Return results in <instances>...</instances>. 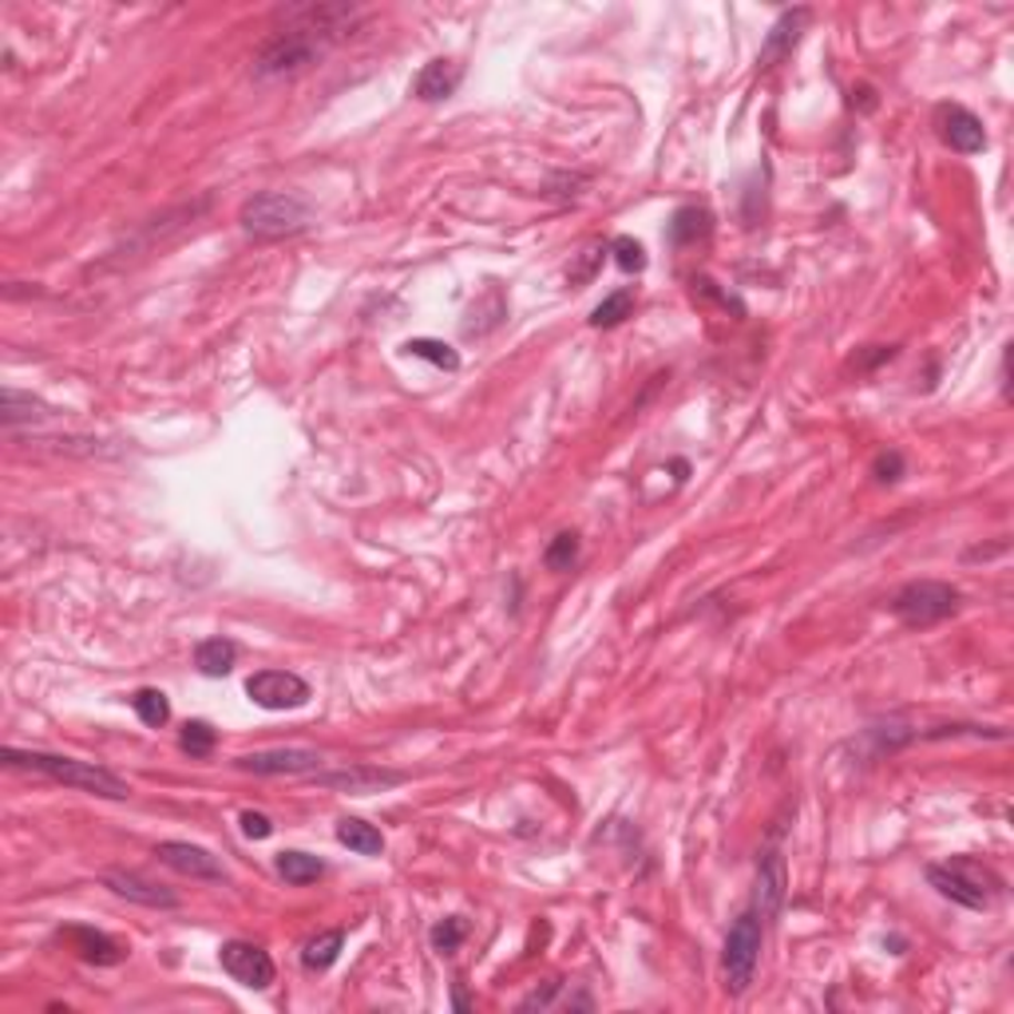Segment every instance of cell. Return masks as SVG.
<instances>
[{
	"label": "cell",
	"mask_w": 1014,
	"mask_h": 1014,
	"mask_svg": "<svg viewBox=\"0 0 1014 1014\" xmlns=\"http://www.w3.org/2000/svg\"><path fill=\"white\" fill-rule=\"evenodd\" d=\"M104 888H112L115 896H124L132 903H143V908H179V896L171 888H163L139 872H104Z\"/></svg>",
	"instance_id": "13"
},
{
	"label": "cell",
	"mask_w": 1014,
	"mask_h": 1014,
	"mask_svg": "<svg viewBox=\"0 0 1014 1014\" xmlns=\"http://www.w3.org/2000/svg\"><path fill=\"white\" fill-rule=\"evenodd\" d=\"M630 313H635V290H615V294L603 297V302L590 310V325H595V330H615V325H623Z\"/></svg>",
	"instance_id": "24"
},
{
	"label": "cell",
	"mask_w": 1014,
	"mask_h": 1014,
	"mask_svg": "<svg viewBox=\"0 0 1014 1014\" xmlns=\"http://www.w3.org/2000/svg\"><path fill=\"white\" fill-rule=\"evenodd\" d=\"M935 127H939V139L948 143L951 151H959V155H979V151H986L983 119H979L975 112H968L963 104H939Z\"/></svg>",
	"instance_id": "10"
},
{
	"label": "cell",
	"mask_w": 1014,
	"mask_h": 1014,
	"mask_svg": "<svg viewBox=\"0 0 1014 1014\" xmlns=\"http://www.w3.org/2000/svg\"><path fill=\"white\" fill-rule=\"evenodd\" d=\"M52 417V408L44 400L29 397V393H17V389H4V425L17 428V425H40V420Z\"/></svg>",
	"instance_id": "23"
},
{
	"label": "cell",
	"mask_w": 1014,
	"mask_h": 1014,
	"mask_svg": "<svg viewBox=\"0 0 1014 1014\" xmlns=\"http://www.w3.org/2000/svg\"><path fill=\"white\" fill-rule=\"evenodd\" d=\"M468 935V923L460 920V916H448V920H440L437 928H432V951H440V955H452V951H460V943H464Z\"/></svg>",
	"instance_id": "30"
},
{
	"label": "cell",
	"mask_w": 1014,
	"mask_h": 1014,
	"mask_svg": "<svg viewBox=\"0 0 1014 1014\" xmlns=\"http://www.w3.org/2000/svg\"><path fill=\"white\" fill-rule=\"evenodd\" d=\"M765 928L757 911L745 908L733 920L730 935H725V948H721V975H725V991L730 995H745L757 975V959H761V943H765Z\"/></svg>",
	"instance_id": "5"
},
{
	"label": "cell",
	"mask_w": 1014,
	"mask_h": 1014,
	"mask_svg": "<svg viewBox=\"0 0 1014 1014\" xmlns=\"http://www.w3.org/2000/svg\"><path fill=\"white\" fill-rule=\"evenodd\" d=\"M872 472H876L880 484H896V480L903 475V456L900 452H880L872 460Z\"/></svg>",
	"instance_id": "32"
},
{
	"label": "cell",
	"mask_w": 1014,
	"mask_h": 1014,
	"mask_svg": "<svg viewBox=\"0 0 1014 1014\" xmlns=\"http://www.w3.org/2000/svg\"><path fill=\"white\" fill-rule=\"evenodd\" d=\"M0 757H4V765L44 773V777H52L56 785L80 788V793L107 796V801H127V796H132V785H127L124 777H115L112 769L95 765V761H76V757H64V753H44V750H12V745L0 753Z\"/></svg>",
	"instance_id": "2"
},
{
	"label": "cell",
	"mask_w": 1014,
	"mask_h": 1014,
	"mask_svg": "<svg viewBox=\"0 0 1014 1014\" xmlns=\"http://www.w3.org/2000/svg\"><path fill=\"white\" fill-rule=\"evenodd\" d=\"M891 615L900 618L911 630H923V626H935L943 618H951L959 610V590L951 583H939V578H916L908 587H900L891 595Z\"/></svg>",
	"instance_id": "6"
},
{
	"label": "cell",
	"mask_w": 1014,
	"mask_h": 1014,
	"mask_svg": "<svg viewBox=\"0 0 1014 1014\" xmlns=\"http://www.w3.org/2000/svg\"><path fill=\"white\" fill-rule=\"evenodd\" d=\"M578 560V535L575 531H563V535H555L551 540V547L543 551V563H547L551 571H571Z\"/></svg>",
	"instance_id": "29"
},
{
	"label": "cell",
	"mask_w": 1014,
	"mask_h": 1014,
	"mask_svg": "<svg viewBox=\"0 0 1014 1014\" xmlns=\"http://www.w3.org/2000/svg\"><path fill=\"white\" fill-rule=\"evenodd\" d=\"M247 693L250 702L262 705V710H302L310 702V682L302 673L290 670H258L247 678Z\"/></svg>",
	"instance_id": "7"
},
{
	"label": "cell",
	"mask_w": 1014,
	"mask_h": 1014,
	"mask_svg": "<svg viewBox=\"0 0 1014 1014\" xmlns=\"http://www.w3.org/2000/svg\"><path fill=\"white\" fill-rule=\"evenodd\" d=\"M928 884L943 896V900L959 903V908H968V911H986L991 908V896L1003 888V880H999L991 868L968 860V856H951L948 864H931Z\"/></svg>",
	"instance_id": "4"
},
{
	"label": "cell",
	"mask_w": 1014,
	"mask_h": 1014,
	"mask_svg": "<svg viewBox=\"0 0 1014 1014\" xmlns=\"http://www.w3.org/2000/svg\"><path fill=\"white\" fill-rule=\"evenodd\" d=\"M337 840L357 856H380L385 853V836H380V828L369 825V820H360V816H345V820H337Z\"/></svg>",
	"instance_id": "20"
},
{
	"label": "cell",
	"mask_w": 1014,
	"mask_h": 1014,
	"mask_svg": "<svg viewBox=\"0 0 1014 1014\" xmlns=\"http://www.w3.org/2000/svg\"><path fill=\"white\" fill-rule=\"evenodd\" d=\"M353 20L349 4H305L294 12V24H285L274 40H265L254 56L258 76H294L302 67L317 64L330 52V44L342 36V29Z\"/></svg>",
	"instance_id": "1"
},
{
	"label": "cell",
	"mask_w": 1014,
	"mask_h": 1014,
	"mask_svg": "<svg viewBox=\"0 0 1014 1014\" xmlns=\"http://www.w3.org/2000/svg\"><path fill=\"white\" fill-rule=\"evenodd\" d=\"M219 959H222V971H227L234 983L250 986V991H265V986L274 983V959H270V951L258 948V943L230 939V943H222Z\"/></svg>",
	"instance_id": "9"
},
{
	"label": "cell",
	"mask_w": 1014,
	"mask_h": 1014,
	"mask_svg": "<svg viewBox=\"0 0 1014 1014\" xmlns=\"http://www.w3.org/2000/svg\"><path fill=\"white\" fill-rule=\"evenodd\" d=\"M274 868H278V876H282L285 884H313V880H322L325 876V864L317 860V856H310V853H278V860H274Z\"/></svg>",
	"instance_id": "22"
},
{
	"label": "cell",
	"mask_w": 1014,
	"mask_h": 1014,
	"mask_svg": "<svg viewBox=\"0 0 1014 1014\" xmlns=\"http://www.w3.org/2000/svg\"><path fill=\"white\" fill-rule=\"evenodd\" d=\"M610 254H615V262H618L623 274H642L646 270V247L638 242V238L618 234L615 242H610Z\"/></svg>",
	"instance_id": "28"
},
{
	"label": "cell",
	"mask_w": 1014,
	"mask_h": 1014,
	"mask_svg": "<svg viewBox=\"0 0 1014 1014\" xmlns=\"http://www.w3.org/2000/svg\"><path fill=\"white\" fill-rule=\"evenodd\" d=\"M72 943H76V951L87 959V963H95V968H115L119 959H124V948L115 943L112 935H104V931L95 928H84V923H76V928L64 931Z\"/></svg>",
	"instance_id": "17"
},
{
	"label": "cell",
	"mask_w": 1014,
	"mask_h": 1014,
	"mask_svg": "<svg viewBox=\"0 0 1014 1014\" xmlns=\"http://www.w3.org/2000/svg\"><path fill=\"white\" fill-rule=\"evenodd\" d=\"M242 773L254 777H297V773H322L325 757L317 750H302V745H285V750H258L234 761Z\"/></svg>",
	"instance_id": "8"
},
{
	"label": "cell",
	"mask_w": 1014,
	"mask_h": 1014,
	"mask_svg": "<svg viewBox=\"0 0 1014 1014\" xmlns=\"http://www.w3.org/2000/svg\"><path fill=\"white\" fill-rule=\"evenodd\" d=\"M405 353H408V357L432 360L437 369H448V373L460 369V353H456L452 345H445V342H432V337H412V342H405Z\"/></svg>",
	"instance_id": "26"
},
{
	"label": "cell",
	"mask_w": 1014,
	"mask_h": 1014,
	"mask_svg": "<svg viewBox=\"0 0 1014 1014\" xmlns=\"http://www.w3.org/2000/svg\"><path fill=\"white\" fill-rule=\"evenodd\" d=\"M215 741H219V733L210 730L207 721H187L179 733V750L190 753V757H210V753H215Z\"/></svg>",
	"instance_id": "27"
},
{
	"label": "cell",
	"mask_w": 1014,
	"mask_h": 1014,
	"mask_svg": "<svg viewBox=\"0 0 1014 1014\" xmlns=\"http://www.w3.org/2000/svg\"><path fill=\"white\" fill-rule=\"evenodd\" d=\"M710 210L705 207H678L670 215V222H666V238H670V247H693V242H702V238H710Z\"/></svg>",
	"instance_id": "18"
},
{
	"label": "cell",
	"mask_w": 1014,
	"mask_h": 1014,
	"mask_svg": "<svg viewBox=\"0 0 1014 1014\" xmlns=\"http://www.w3.org/2000/svg\"><path fill=\"white\" fill-rule=\"evenodd\" d=\"M313 219V207L294 195V190H262L254 199L242 202L238 210V222L254 242H274V238H290L302 234Z\"/></svg>",
	"instance_id": "3"
},
{
	"label": "cell",
	"mask_w": 1014,
	"mask_h": 1014,
	"mask_svg": "<svg viewBox=\"0 0 1014 1014\" xmlns=\"http://www.w3.org/2000/svg\"><path fill=\"white\" fill-rule=\"evenodd\" d=\"M238 662V642H230V638H202L199 646H195V666H199V673H207V678H227L230 670H234Z\"/></svg>",
	"instance_id": "19"
},
{
	"label": "cell",
	"mask_w": 1014,
	"mask_h": 1014,
	"mask_svg": "<svg viewBox=\"0 0 1014 1014\" xmlns=\"http://www.w3.org/2000/svg\"><path fill=\"white\" fill-rule=\"evenodd\" d=\"M781 903H785V860H781V853H765L761 856L757 888H753L750 908L769 923L781 911Z\"/></svg>",
	"instance_id": "14"
},
{
	"label": "cell",
	"mask_w": 1014,
	"mask_h": 1014,
	"mask_svg": "<svg viewBox=\"0 0 1014 1014\" xmlns=\"http://www.w3.org/2000/svg\"><path fill=\"white\" fill-rule=\"evenodd\" d=\"M603 254H607V250H603V247H590V250H583V258H578V265H567V278H571V285H583V282H590V278H595V270H598V262H603Z\"/></svg>",
	"instance_id": "31"
},
{
	"label": "cell",
	"mask_w": 1014,
	"mask_h": 1014,
	"mask_svg": "<svg viewBox=\"0 0 1014 1014\" xmlns=\"http://www.w3.org/2000/svg\"><path fill=\"white\" fill-rule=\"evenodd\" d=\"M456 87H460V67H456L452 60H428V64L417 72V80H412V92H417V100H425V104L448 100Z\"/></svg>",
	"instance_id": "16"
},
{
	"label": "cell",
	"mask_w": 1014,
	"mask_h": 1014,
	"mask_svg": "<svg viewBox=\"0 0 1014 1014\" xmlns=\"http://www.w3.org/2000/svg\"><path fill=\"white\" fill-rule=\"evenodd\" d=\"M155 856H159L171 872L190 876V880H227V868L219 864V856H210L207 848H199V844L163 840L159 848H155Z\"/></svg>",
	"instance_id": "12"
},
{
	"label": "cell",
	"mask_w": 1014,
	"mask_h": 1014,
	"mask_svg": "<svg viewBox=\"0 0 1014 1014\" xmlns=\"http://www.w3.org/2000/svg\"><path fill=\"white\" fill-rule=\"evenodd\" d=\"M808 17H813V12H808V9H788V12H781V17H777V24L769 29L765 48H761L757 64H761V67H773V64H777V60H785L788 52H793V48H796V40H801V32H805Z\"/></svg>",
	"instance_id": "15"
},
{
	"label": "cell",
	"mask_w": 1014,
	"mask_h": 1014,
	"mask_svg": "<svg viewBox=\"0 0 1014 1014\" xmlns=\"http://www.w3.org/2000/svg\"><path fill=\"white\" fill-rule=\"evenodd\" d=\"M132 710L139 713L143 725H151V730H163L167 721H171V702H167V693L163 690H135L132 693Z\"/></svg>",
	"instance_id": "25"
},
{
	"label": "cell",
	"mask_w": 1014,
	"mask_h": 1014,
	"mask_svg": "<svg viewBox=\"0 0 1014 1014\" xmlns=\"http://www.w3.org/2000/svg\"><path fill=\"white\" fill-rule=\"evenodd\" d=\"M342 948H345V931H322V935H313L302 948V968L330 971L337 963V955H342Z\"/></svg>",
	"instance_id": "21"
},
{
	"label": "cell",
	"mask_w": 1014,
	"mask_h": 1014,
	"mask_svg": "<svg viewBox=\"0 0 1014 1014\" xmlns=\"http://www.w3.org/2000/svg\"><path fill=\"white\" fill-rule=\"evenodd\" d=\"M242 833H247L250 840H265V836L274 833V820L265 813H242Z\"/></svg>",
	"instance_id": "33"
},
{
	"label": "cell",
	"mask_w": 1014,
	"mask_h": 1014,
	"mask_svg": "<svg viewBox=\"0 0 1014 1014\" xmlns=\"http://www.w3.org/2000/svg\"><path fill=\"white\" fill-rule=\"evenodd\" d=\"M313 781H317L322 788H333V793L365 796V793H380V788L400 785V781H405V773H397V769L349 765V769H330V773H313Z\"/></svg>",
	"instance_id": "11"
}]
</instances>
